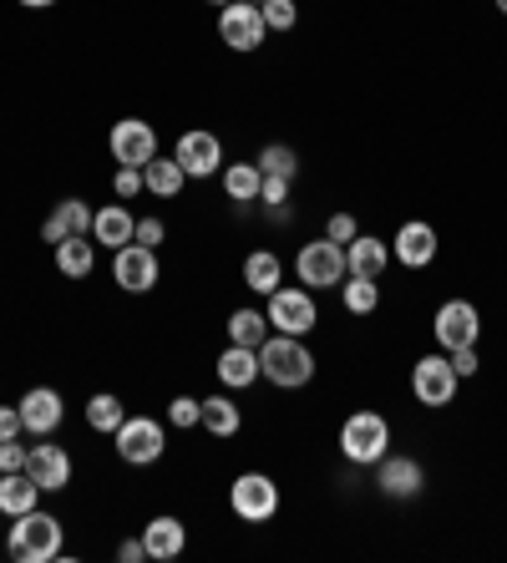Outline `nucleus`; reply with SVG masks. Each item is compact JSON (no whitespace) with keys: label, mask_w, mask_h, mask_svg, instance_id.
Instances as JSON below:
<instances>
[{"label":"nucleus","mask_w":507,"mask_h":563,"mask_svg":"<svg viewBox=\"0 0 507 563\" xmlns=\"http://www.w3.org/2000/svg\"><path fill=\"white\" fill-rule=\"evenodd\" d=\"M260 163H229L223 168V194L234 198V203H254L260 198Z\"/></svg>","instance_id":"28"},{"label":"nucleus","mask_w":507,"mask_h":563,"mask_svg":"<svg viewBox=\"0 0 507 563\" xmlns=\"http://www.w3.org/2000/svg\"><path fill=\"white\" fill-rule=\"evenodd\" d=\"M477 305L467 300H447L442 310H437V320H431V335H437V345L442 351H456V345H477Z\"/></svg>","instance_id":"12"},{"label":"nucleus","mask_w":507,"mask_h":563,"mask_svg":"<svg viewBox=\"0 0 507 563\" xmlns=\"http://www.w3.org/2000/svg\"><path fill=\"white\" fill-rule=\"evenodd\" d=\"M21 432H26V421H21V407H0V442H15Z\"/></svg>","instance_id":"41"},{"label":"nucleus","mask_w":507,"mask_h":563,"mask_svg":"<svg viewBox=\"0 0 507 563\" xmlns=\"http://www.w3.org/2000/svg\"><path fill=\"white\" fill-rule=\"evenodd\" d=\"M107 147H112V157H118L122 168H147L157 157V132H153V122H143V118H122V122H112Z\"/></svg>","instance_id":"9"},{"label":"nucleus","mask_w":507,"mask_h":563,"mask_svg":"<svg viewBox=\"0 0 507 563\" xmlns=\"http://www.w3.org/2000/svg\"><path fill=\"white\" fill-rule=\"evenodd\" d=\"M183 543H188V528H183L178 518H153V523L143 528V549H147V559H157V563H173L183 553Z\"/></svg>","instance_id":"20"},{"label":"nucleus","mask_w":507,"mask_h":563,"mask_svg":"<svg viewBox=\"0 0 507 563\" xmlns=\"http://www.w3.org/2000/svg\"><path fill=\"white\" fill-rule=\"evenodd\" d=\"M260 376L274 380V386H285V391H295V386H310L315 355L305 351V341H299V335H279V330H274L269 341L260 345Z\"/></svg>","instance_id":"2"},{"label":"nucleus","mask_w":507,"mask_h":563,"mask_svg":"<svg viewBox=\"0 0 507 563\" xmlns=\"http://www.w3.org/2000/svg\"><path fill=\"white\" fill-rule=\"evenodd\" d=\"M421 483H427V472H421L417 457H381L376 462V487L386 493V498H417Z\"/></svg>","instance_id":"16"},{"label":"nucleus","mask_w":507,"mask_h":563,"mask_svg":"<svg viewBox=\"0 0 507 563\" xmlns=\"http://www.w3.org/2000/svg\"><path fill=\"white\" fill-rule=\"evenodd\" d=\"M132 213L122 209V203H107V209L91 213V239L102 244V250H122V244H132Z\"/></svg>","instance_id":"21"},{"label":"nucleus","mask_w":507,"mask_h":563,"mask_svg":"<svg viewBox=\"0 0 507 563\" xmlns=\"http://www.w3.org/2000/svg\"><path fill=\"white\" fill-rule=\"evenodd\" d=\"M5 553H11L15 563H52L62 559V523H56L52 512H21V518H11V538H5Z\"/></svg>","instance_id":"1"},{"label":"nucleus","mask_w":507,"mask_h":563,"mask_svg":"<svg viewBox=\"0 0 507 563\" xmlns=\"http://www.w3.org/2000/svg\"><path fill=\"white\" fill-rule=\"evenodd\" d=\"M62 417H66V407L52 386H31V391L21 396V421H26L31 437H52L56 427H62Z\"/></svg>","instance_id":"17"},{"label":"nucleus","mask_w":507,"mask_h":563,"mask_svg":"<svg viewBox=\"0 0 507 563\" xmlns=\"http://www.w3.org/2000/svg\"><path fill=\"white\" fill-rule=\"evenodd\" d=\"M219 36L229 52H260L269 26H264V11L254 0H229L219 11Z\"/></svg>","instance_id":"7"},{"label":"nucleus","mask_w":507,"mask_h":563,"mask_svg":"<svg viewBox=\"0 0 507 563\" xmlns=\"http://www.w3.org/2000/svg\"><path fill=\"white\" fill-rule=\"evenodd\" d=\"M112 442H118V457L132 462V467H153L157 457H163V446H168V432H163V421L153 417H128L112 432Z\"/></svg>","instance_id":"6"},{"label":"nucleus","mask_w":507,"mask_h":563,"mask_svg":"<svg viewBox=\"0 0 507 563\" xmlns=\"http://www.w3.org/2000/svg\"><path fill=\"white\" fill-rule=\"evenodd\" d=\"M411 391H417L421 407H452L456 396V371L447 355H421L411 366Z\"/></svg>","instance_id":"10"},{"label":"nucleus","mask_w":507,"mask_h":563,"mask_svg":"<svg viewBox=\"0 0 507 563\" xmlns=\"http://www.w3.org/2000/svg\"><path fill=\"white\" fill-rule=\"evenodd\" d=\"M21 5H31V11H46V5H56V0H21Z\"/></svg>","instance_id":"43"},{"label":"nucleus","mask_w":507,"mask_h":563,"mask_svg":"<svg viewBox=\"0 0 507 563\" xmlns=\"http://www.w3.org/2000/svg\"><path fill=\"white\" fill-rule=\"evenodd\" d=\"M260 173H274V178H289L295 184V173H299V153L289 143H269L260 153Z\"/></svg>","instance_id":"32"},{"label":"nucleus","mask_w":507,"mask_h":563,"mask_svg":"<svg viewBox=\"0 0 507 563\" xmlns=\"http://www.w3.org/2000/svg\"><path fill=\"white\" fill-rule=\"evenodd\" d=\"M244 285L254 289V295H274V289L285 285V264H279V254L269 250H254L244 260Z\"/></svg>","instance_id":"25"},{"label":"nucleus","mask_w":507,"mask_h":563,"mask_svg":"<svg viewBox=\"0 0 507 563\" xmlns=\"http://www.w3.org/2000/svg\"><path fill=\"white\" fill-rule=\"evenodd\" d=\"M229 508H234L244 523H264V518L279 512V487H274V477H264V472H244V477H234V487H229Z\"/></svg>","instance_id":"8"},{"label":"nucleus","mask_w":507,"mask_h":563,"mask_svg":"<svg viewBox=\"0 0 507 563\" xmlns=\"http://www.w3.org/2000/svg\"><path fill=\"white\" fill-rule=\"evenodd\" d=\"M390 446V421L381 417V411H351L345 417V427H340V452L351 462H381Z\"/></svg>","instance_id":"4"},{"label":"nucleus","mask_w":507,"mask_h":563,"mask_svg":"<svg viewBox=\"0 0 507 563\" xmlns=\"http://www.w3.org/2000/svg\"><path fill=\"white\" fill-rule=\"evenodd\" d=\"M118 559H122V563H143V559H147L143 538H128V543H118Z\"/></svg>","instance_id":"42"},{"label":"nucleus","mask_w":507,"mask_h":563,"mask_svg":"<svg viewBox=\"0 0 507 563\" xmlns=\"http://www.w3.org/2000/svg\"><path fill=\"white\" fill-rule=\"evenodd\" d=\"M295 275L305 289H335L351 279V264H345V244L335 239H310V244H299L295 254Z\"/></svg>","instance_id":"3"},{"label":"nucleus","mask_w":507,"mask_h":563,"mask_svg":"<svg viewBox=\"0 0 507 563\" xmlns=\"http://www.w3.org/2000/svg\"><path fill=\"white\" fill-rule=\"evenodd\" d=\"M112 188H118V198H137L143 194V168H118Z\"/></svg>","instance_id":"39"},{"label":"nucleus","mask_w":507,"mask_h":563,"mask_svg":"<svg viewBox=\"0 0 507 563\" xmlns=\"http://www.w3.org/2000/svg\"><path fill=\"white\" fill-rule=\"evenodd\" d=\"M390 254H396L406 269H427V264L437 260V229H431V223H421V219L401 223V229H396V239H390Z\"/></svg>","instance_id":"15"},{"label":"nucleus","mask_w":507,"mask_h":563,"mask_svg":"<svg viewBox=\"0 0 507 563\" xmlns=\"http://www.w3.org/2000/svg\"><path fill=\"white\" fill-rule=\"evenodd\" d=\"M497 11H503V15H507V0H497Z\"/></svg>","instance_id":"45"},{"label":"nucleus","mask_w":507,"mask_h":563,"mask_svg":"<svg viewBox=\"0 0 507 563\" xmlns=\"http://www.w3.org/2000/svg\"><path fill=\"white\" fill-rule=\"evenodd\" d=\"M183 184H188V173H183L178 157H153V163L143 168V188L153 198H178Z\"/></svg>","instance_id":"26"},{"label":"nucleus","mask_w":507,"mask_h":563,"mask_svg":"<svg viewBox=\"0 0 507 563\" xmlns=\"http://www.w3.org/2000/svg\"><path fill=\"white\" fill-rule=\"evenodd\" d=\"M209 5H219V11H223V5H229V0H209Z\"/></svg>","instance_id":"44"},{"label":"nucleus","mask_w":507,"mask_h":563,"mask_svg":"<svg viewBox=\"0 0 507 563\" xmlns=\"http://www.w3.org/2000/svg\"><path fill=\"white\" fill-rule=\"evenodd\" d=\"M219 380L229 386V391H239V386H254V376H260V351H249V345H229V351L219 355Z\"/></svg>","instance_id":"24"},{"label":"nucleus","mask_w":507,"mask_h":563,"mask_svg":"<svg viewBox=\"0 0 507 563\" xmlns=\"http://www.w3.org/2000/svg\"><path fill=\"white\" fill-rule=\"evenodd\" d=\"M254 5H264V0H254Z\"/></svg>","instance_id":"46"},{"label":"nucleus","mask_w":507,"mask_h":563,"mask_svg":"<svg viewBox=\"0 0 507 563\" xmlns=\"http://www.w3.org/2000/svg\"><path fill=\"white\" fill-rule=\"evenodd\" d=\"M112 279H118L128 295H147L157 285V250H143L137 239L112 250Z\"/></svg>","instance_id":"11"},{"label":"nucleus","mask_w":507,"mask_h":563,"mask_svg":"<svg viewBox=\"0 0 507 563\" xmlns=\"http://www.w3.org/2000/svg\"><path fill=\"white\" fill-rule=\"evenodd\" d=\"M223 330H229V345H249V351H260V345L269 341V320H264V310H234Z\"/></svg>","instance_id":"27"},{"label":"nucleus","mask_w":507,"mask_h":563,"mask_svg":"<svg viewBox=\"0 0 507 563\" xmlns=\"http://www.w3.org/2000/svg\"><path fill=\"white\" fill-rule=\"evenodd\" d=\"M41 498H46V493L31 483V472H0V512H5V518L31 512Z\"/></svg>","instance_id":"22"},{"label":"nucleus","mask_w":507,"mask_h":563,"mask_svg":"<svg viewBox=\"0 0 507 563\" xmlns=\"http://www.w3.org/2000/svg\"><path fill=\"white\" fill-rule=\"evenodd\" d=\"M340 300H345V310L351 314H371L381 305V279H345V285H340Z\"/></svg>","instance_id":"31"},{"label":"nucleus","mask_w":507,"mask_h":563,"mask_svg":"<svg viewBox=\"0 0 507 563\" xmlns=\"http://www.w3.org/2000/svg\"><path fill=\"white\" fill-rule=\"evenodd\" d=\"M0 472H26V446H21V437H15V442H0Z\"/></svg>","instance_id":"38"},{"label":"nucleus","mask_w":507,"mask_h":563,"mask_svg":"<svg viewBox=\"0 0 507 563\" xmlns=\"http://www.w3.org/2000/svg\"><path fill=\"white\" fill-rule=\"evenodd\" d=\"M260 203H269V209H285V203H289V178H274V173H264V178H260Z\"/></svg>","instance_id":"35"},{"label":"nucleus","mask_w":507,"mask_h":563,"mask_svg":"<svg viewBox=\"0 0 507 563\" xmlns=\"http://www.w3.org/2000/svg\"><path fill=\"white\" fill-rule=\"evenodd\" d=\"M91 264H97V239L91 234H71L56 244V269H62L66 279H87Z\"/></svg>","instance_id":"23"},{"label":"nucleus","mask_w":507,"mask_h":563,"mask_svg":"<svg viewBox=\"0 0 507 563\" xmlns=\"http://www.w3.org/2000/svg\"><path fill=\"white\" fill-rule=\"evenodd\" d=\"M26 472L41 493H62L71 483V457H66V446H56L52 437H41V446H26Z\"/></svg>","instance_id":"14"},{"label":"nucleus","mask_w":507,"mask_h":563,"mask_svg":"<svg viewBox=\"0 0 507 563\" xmlns=\"http://www.w3.org/2000/svg\"><path fill=\"white\" fill-rule=\"evenodd\" d=\"M264 320H269V330H279V335H310L315 320H320V310H315V295L310 289H295V285H279L269 295V310H264Z\"/></svg>","instance_id":"5"},{"label":"nucleus","mask_w":507,"mask_h":563,"mask_svg":"<svg viewBox=\"0 0 507 563\" xmlns=\"http://www.w3.org/2000/svg\"><path fill=\"white\" fill-rule=\"evenodd\" d=\"M345 264H351L355 279H381V275H386V264H390V244L355 234L351 244H345Z\"/></svg>","instance_id":"19"},{"label":"nucleus","mask_w":507,"mask_h":563,"mask_svg":"<svg viewBox=\"0 0 507 563\" xmlns=\"http://www.w3.org/2000/svg\"><path fill=\"white\" fill-rule=\"evenodd\" d=\"M132 239H137L143 250H157V244L168 239V223H163V219H137V229H132Z\"/></svg>","instance_id":"36"},{"label":"nucleus","mask_w":507,"mask_h":563,"mask_svg":"<svg viewBox=\"0 0 507 563\" xmlns=\"http://www.w3.org/2000/svg\"><path fill=\"white\" fill-rule=\"evenodd\" d=\"M260 11H264V26H269V31H295V21H299L295 0H264Z\"/></svg>","instance_id":"33"},{"label":"nucleus","mask_w":507,"mask_h":563,"mask_svg":"<svg viewBox=\"0 0 507 563\" xmlns=\"http://www.w3.org/2000/svg\"><path fill=\"white\" fill-rule=\"evenodd\" d=\"M122 421H128V407H122L112 391H97L87 401V427H91V432H107V437H112Z\"/></svg>","instance_id":"29"},{"label":"nucleus","mask_w":507,"mask_h":563,"mask_svg":"<svg viewBox=\"0 0 507 563\" xmlns=\"http://www.w3.org/2000/svg\"><path fill=\"white\" fill-rule=\"evenodd\" d=\"M203 427H209L213 437H239L244 417H239V407L229 396H209V401H203Z\"/></svg>","instance_id":"30"},{"label":"nucleus","mask_w":507,"mask_h":563,"mask_svg":"<svg viewBox=\"0 0 507 563\" xmlns=\"http://www.w3.org/2000/svg\"><path fill=\"white\" fill-rule=\"evenodd\" d=\"M71 234H91V203H81V198H62L52 209V219L41 223V239H46L52 250Z\"/></svg>","instance_id":"18"},{"label":"nucleus","mask_w":507,"mask_h":563,"mask_svg":"<svg viewBox=\"0 0 507 563\" xmlns=\"http://www.w3.org/2000/svg\"><path fill=\"white\" fill-rule=\"evenodd\" d=\"M168 421L173 427H203V401H194V396H173V407H168Z\"/></svg>","instance_id":"34"},{"label":"nucleus","mask_w":507,"mask_h":563,"mask_svg":"<svg viewBox=\"0 0 507 563\" xmlns=\"http://www.w3.org/2000/svg\"><path fill=\"white\" fill-rule=\"evenodd\" d=\"M447 361H452L456 380H462V376H477V351H472V345H456V351H447Z\"/></svg>","instance_id":"40"},{"label":"nucleus","mask_w":507,"mask_h":563,"mask_svg":"<svg viewBox=\"0 0 507 563\" xmlns=\"http://www.w3.org/2000/svg\"><path fill=\"white\" fill-rule=\"evenodd\" d=\"M355 234H361V229H355V219H351V213H330V223H326V239H335V244H351Z\"/></svg>","instance_id":"37"},{"label":"nucleus","mask_w":507,"mask_h":563,"mask_svg":"<svg viewBox=\"0 0 507 563\" xmlns=\"http://www.w3.org/2000/svg\"><path fill=\"white\" fill-rule=\"evenodd\" d=\"M173 157L183 163V173H188V178H213V173L223 168V143L213 137V132L194 128V132H183V137H178Z\"/></svg>","instance_id":"13"}]
</instances>
